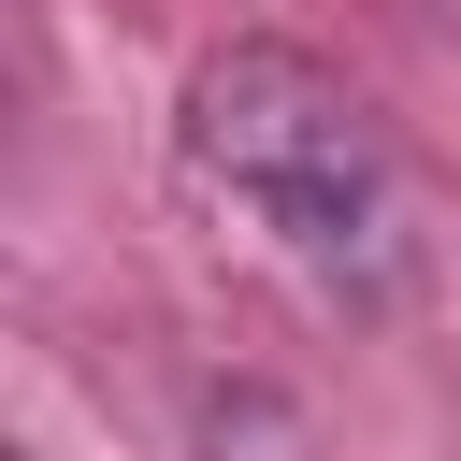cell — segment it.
<instances>
[{
    "label": "cell",
    "instance_id": "6da1fadb",
    "mask_svg": "<svg viewBox=\"0 0 461 461\" xmlns=\"http://www.w3.org/2000/svg\"><path fill=\"white\" fill-rule=\"evenodd\" d=\"M173 144L317 288H346V303L403 288V158H389L375 101L331 58H303V43H216L187 72V101H173Z\"/></svg>",
    "mask_w": 461,
    "mask_h": 461
}]
</instances>
